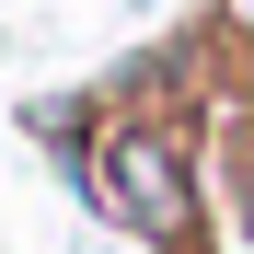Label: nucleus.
I'll use <instances>...</instances> for the list:
<instances>
[{
  "label": "nucleus",
  "instance_id": "nucleus-1",
  "mask_svg": "<svg viewBox=\"0 0 254 254\" xmlns=\"http://www.w3.org/2000/svg\"><path fill=\"white\" fill-rule=\"evenodd\" d=\"M69 185L93 196L104 220H127L139 243H162V254H185V243L208 231V196H196V150H185V127H174V116H116L104 139H93V162H81Z\"/></svg>",
  "mask_w": 254,
  "mask_h": 254
},
{
  "label": "nucleus",
  "instance_id": "nucleus-2",
  "mask_svg": "<svg viewBox=\"0 0 254 254\" xmlns=\"http://www.w3.org/2000/svg\"><path fill=\"white\" fill-rule=\"evenodd\" d=\"M243 243H254V150H243Z\"/></svg>",
  "mask_w": 254,
  "mask_h": 254
}]
</instances>
